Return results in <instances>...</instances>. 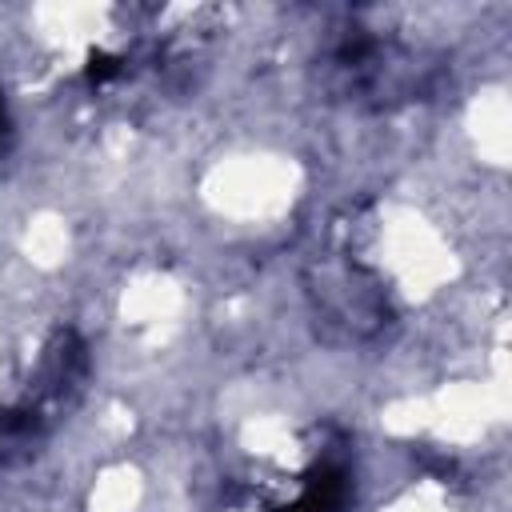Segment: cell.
<instances>
[{
  "label": "cell",
  "mask_w": 512,
  "mask_h": 512,
  "mask_svg": "<svg viewBox=\"0 0 512 512\" xmlns=\"http://www.w3.org/2000/svg\"><path fill=\"white\" fill-rule=\"evenodd\" d=\"M48 428V412L36 408V404H24V408H4L0 412V468L28 456L32 444L44 436Z\"/></svg>",
  "instance_id": "4"
},
{
  "label": "cell",
  "mask_w": 512,
  "mask_h": 512,
  "mask_svg": "<svg viewBox=\"0 0 512 512\" xmlns=\"http://www.w3.org/2000/svg\"><path fill=\"white\" fill-rule=\"evenodd\" d=\"M4 132H8V116H4V104H0V148H4Z\"/></svg>",
  "instance_id": "5"
},
{
  "label": "cell",
  "mask_w": 512,
  "mask_h": 512,
  "mask_svg": "<svg viewBox=\"0 0 512 512\" xmlns=\"http://www.w3.org/2000/svg\"><path fill=\"white\" fill-rule=\"evenodd\" d=\"M440 72L444 68L432 56L372 28L344 32L324 56L328 92L356 108H396L408 100H424L436 88Z\"/></svg>",
  "instance_id": "1"
},
{
  "label": "cell",
  "mask_w": 512,
  "mask_h": 512,
  "mask_svg": "<svg viewBox=\"0 0 512 512\" xmlns=\"http://www.w3.org/2000/svg\"><path fill=\"white\" fill-rule=\"evenodd\" d=\"M312 292H316L320 308L332 320L348 324L352 332H368L384 320V296H380L376 280H368L356 264H324Z\"/></svg>",
  "instance_id": "2"
},
{
  "label": "cell",
  "mask_w": 512,
  "mask_h": 512,
  "mask_svg": "<svg viewBox=\"0 0 512 512\" xmlns=\"http://www.w3.org/2000/svg\"><path fill=\"white\" fill-rule=\"evenodd\" d=\"M348 496H352L348 472L340 464H332V460H320L304 476L296 500H288L280 512H344L348 508Z\"/></svg>",
  "instance_id": "3"
}]
</instances>
